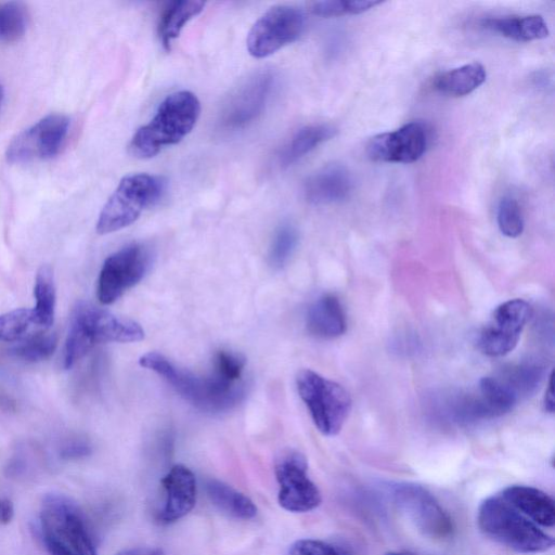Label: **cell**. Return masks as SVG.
<instances>
[{
  "mask_svg": "<svg viewBox=\"0 0 555 555\" xmlns=\"http://www.w3.org/2000/svg\"><path fill=\"white\" fill-rule=\"evenodd\" d=\"M205 7L199 0H178L168 2L158 23V36L166 50L171 49L184 25L198 15Z\"/></svg>",
  "mask_w": 555,
  "mask_h": 555,
  "instance_id": "obj_23",
  "label": "cell"
},
{
  "mask_svg": "<svg viewBox=\"0 0 555 555\" xmlns=\"http://www.w3.org/2000/svg\"><path fill=\"white\" fill-rule=\"evenodd\" d=\"M382 1L377 0H333L319 1L311 4L310 10L314 15L323 17L360 14L366 12Z\"/></svg>",
  "mask_w": 555,
  "mask_h": 555,
  "instance_id": "obj_30",
  "label": "cell"
},
{
  "mask_svg": "<svg viewBox=\"0 0 555 555\" xmlns=\"http://www.w3.org/2000/svg\"><path fill=\"white\" fill-rule=\"evenodd\" d=\"M354 180L341 164H328L310 175L304 182L305 199L312 205H328L346 201L353 192Z\"/></svg>",
  "mask_w": 555,
  "mask_h": 555,
  "instance_id": "obj_17",
  "label": "cell"
},
{
  "mask_svg": "<svg viewBox=\"0 0 555 555\" xmlns=\"http://www.w3.org/2000/svg\"><path fill=\"white\" fill-rule=\"evenodd\" d=\"M39 527L50 555H98L81 509L65 494L49 493L43 498Z\"/></svg>",
  "mask_w": 555,
  "mask_h": 555,
  "instance_id": "obj_3",
  "label": "cell"
},
{
  "mask_svg": "<svg viewBox=\"0 0 555 555\" xmlns=\"http://www.w3.org/2000/svg\"><path fill=\"white\" fill-rule=\"evenodd\" d=\"M162 486L165 501L158 520L169 525L186 516L195 506L196 479L189 467L176 464L162 478Z\"/></svg>",
  "mask_w": 555,
  "mask_h": 555,
  "instance_id": "obj_16",
  "label": "cell"
},
{
  "mask_svg": "<svg viewBox=\"0 0 555 555\" xmlns=\"http://www.w3.org/2000/svg\"><path fill=\"white\" fill-rule=\"evenodd\" d=\"M34 296L36 305L33 310L34 323L43 330L51 327L54 321L56 289L53 271L42 266L36 274Z\"/></svg>",
  "mask_w": 555,
  "mask_h": 555,
  "instance_id": "obj_25",
  "label": "cell"
},
{
  "mask_svg": "<svg viewBox=\"0 0 555 555\" xmlns=\"http://www.w3.org/2000/svg\"><path fill=\"white\" fill-rule=\"evenodd\" d=\"M480 26L515 41H533L548 36V27L540 15L488 17Z\"/></svg>",
  "mask_w": 555,
  "mask_h": 555,
  "instance_id": "obj_21",
  "label": "cell"
},
{
  "mask_svg": "<svg viewBox=\"0 0 555 555\" xmlns=\"http://www.w3.org/2000/svg\"><path fill=\"white\" fill-rule=\"evenodd\" d=\"M498 376L519 400L538 389L544 376V366L537 362H524L503 370Z\"/></svg>",
  "mask_w": 555,
  "mask_h": 555,
  "instance_id": "obj_26",
  "label": "cell"
},
{
  "mask_svg": "<svg viewBox=\"0 0 555 555\" xmlns=\"http://www.w3.org/2000/svg\"><path fill=\"white\" fill-rule=\"evenodd\" d=\"M245 358L228 350H219L214 358V372L230 382H242Z\"/></svg>",
  "mask_w": 555,
  "mask_h": 555,
  "instance_id": "obj_33",
  "label": "cell"
},
{
  "mask_svg": "<svg viewBox=\"0 0 555 555\" xmlns=\"http://www.w3.org/2000/svg\"><path fill=\"white\" fill-rule=\"evenodd\" d=\"M69 119L53 113L16 134L9 143L5 157L11 164H25L55 156L68 133Z\"/></svg>",
  "mask_w": 555,
  "mask_h": 555,
  "instance_id": "obj_9",
  "label": "cell"
},
{
  "mask_svg": "<svg viewBox=\"0 0 555 555\" xmlns=\"http://www.w3.org/2000/svg\"><path fill=\"white\" fill-rule=\"evenodd\" d=\"M498 225L502 234L507 237H517L524 231V217L518 202L511 197H503L498 206Z\"/></svg>",
  "mask_w": 555,
  "mask_h": 555,
  "instance_id": "obj_32",
  "label": "cell"
},
{
  "mask_svg": "<svg viewBox=\"0 0 555 555\" xmlns=\"http://www.w3.org/2000/svg\"><path fill=\"white\" fill-rule=\"evenodd\" d=\"M70 324L93 346L100 343H134L144 338V330L138 322L86 301L74 308Z\"/></svg>",
  "mask_w": 555,
  "mask_h": 555,
  "instance_id": "obj_11",
  "label": "cell"
},
{
  "mask_svg": "<svg viewBox=\"0 0 555 555\" xmlns=\"http://www.w3.org/2000/svg\"><path fill=\"white\" fill-rule=\"evenodd\" d=\"M3 99H4V88H3L2 83L0 82V107L2 105Z\"/></svg>",
  "mask_w": 555,
  "mask_h": 555,
  "instance_id": "obj_39",
  "label": "cell"
},
{
  "mask_svg": "<svg viewBox=\"0 0 555 555\" xmlns=\"http://www.w3.org/2000/svg\"><path fill=\"white\" fill-rule=\"evenodd\" d=\"M337 129L328 124L308 125L297 130L278 151L275 163L280 169L289 167L323 142L331 140Z\"/></svg>",
  "mask_w": 555,
  "mask_h": 555,
  "instance_id": "obj_20",
  "label": "cell"
},
{
  "mask_svg": "<svg viewBox=\"0 0 555 555\" xmlns=\"http://www.w3.org/2000/svg\"><path fill=\"white\" fill-rule=\"evenodd\" d=\"M306 325L310 334L320 338H335L347 327L346 314L339 299L332 294L319 297L308 309Z\"/></svg>",
  "mask_w": 555,
  "mask_h": 555,
  "instance_id": "obj_19",
  "label": "cell"
},
{
  "mask_svg": "<svg viewBox=\"0 0 555 555\" xmlns=\"http://www.w3.org/2000/svg\"><path fill=\"white\" fill-rule=\"evenodd\" d=\"M34 323L31 309L20 308L0 314V341H17Z\"/></svg>",
  "mask_w": 555,
  "mask_h": 555,
  "instance_id": "obj_31",
  "label": "cell"
},
{
  "mask_svg": "<svg viewBox=\"0 0 555 555\" xmlns=\"http://www.w3.org/2000/svg\"><path fill=\"white\" fill-rule=\"evenodd\" d=\"M142 367L162 376L186 401L197 409L220 413L236 406L245 397V382H230L212 373L198 376L172 363L164 354L147 352L139 359Z\"/></svg>",
  "mask_w": 555,
  "mask_h": 555,
  "instance_id": "obj_1",
  "label": "cell"
},
{
  "mask_svg": "<svg viewBox=\"0 0 555 555\" xmlns=\"http://www.w3.org/2000/svg\"><path fill=\"white\" fill-rule=\"evenodd\" d=\"M116 555H165V553L158 547L139 546L124 550Z\"/></svg>",
  "mask_w": 555,
  "mask_h": 555,
  "instance_id": "obj_37",
  "label": "cell"
},
{
  "mask_svg": "<svg viewBox=\"0 0 555 555\" xmlns=\"http://www.w3.org/2000/svg\"><path fill=\"white\" fill-rule=\"evenodd\" d=\"M14 516L13 503L7 498H0V524H9Z\"/></svg>",
  "mask_w": 555,
  "mask_h": 555,
  "instance_id": "obj_36",
  "label": "cell"
},
{
  "mask_svg": "<svg viewBox=\"0 0 555 555\" xmlns=\"http://www.w3.org/2000/svg\"><path fill=\"white\" fill-rule=\"evenodd\" d=\"M385 555H412V554L403 553V552H388Z\"/></svg>",
  "mask_w": 555,
  "mask_h": 555,
  "instance_id": "obj_40",
  "label": "cell"
},
{
  "mask_svg": "<svg viewBox=\"0 0 555 555\" xmlns=\"http://www.w3.org/2000/svg\"><path fill=\"white\" fill-rule=\"evenodd\" d=\"M543 404H544V409L546 412H548V413L554 412L555 399H554V387H553V373H551V375H550Z\"/></svg>",
  "mask_w": 555,
  "mask_h": 555,
  "instance_id": "obj_38",
  "label": "cell"
},
{
  "mask_svg": "<svg viewBox=\"0 0 555 555\" xmlns=\"http://www.w3.org/2000/svg\"><path fill=\"white\" fill-rule=\"evenodd\" d=\"M499 495L535 525L546 528L555 525V503L546 492L531 486L512 485Z\"/></svg>",
  "mask_w": 555,
  "mask_h": 555,
  "instance_id": "obj_18",
  "label": "cell"
},
{
  "mask_svg": "<svg viewBox=\"0 0 555 555\" xmlns=\"http://www.w3.org/2000/svg\"><path fill=\"white\" fill-rule=\"evenodd\" d=\"M57 346L55 333H37L15 345L11 352L26 362H39L53 354Z\"/></svg>",
  "mask_w": 555,
  "mask_h": 555,
  "instance_id": "obj_28",
  "label": "cell"
},
{
  "mask_svg": "<svg viewBox=\"0 0 555 555\" xmlns=\"http://www.w3.org/2000/svg\"><path fill=\"white\" fill-rule=\"evenodd\" d=\"M201 114L197 96L186 90L166 96L153 118L140 127L129 142V153L140 159L157 155L179 143L194 128Z\"/></svg>",
  "mask_w": 555,
  "mask_h": 555,
  "instance_id": "obj_2",
  "label": "cell"
},
{
  "mask_svg": "<svg viewBox=\"0 0 555 555\" xmlns=\"http://www.w3.org/2000/svg\"><path fill=\"white\" fill-rule=\"evenodd\" d=\"M486 78L485 67L474 62L439 74L434 78L431 86L442 94L464 96L480 87Z\"/></svg>",
  "mask_w": 555,
  "mask_h": 555,
  "instance_id": "obj_22",
  "label": "cell"
},
{
  "mask_svg": "<svg viewBox=\"0 0 555 555\" xmlns=\"http://www.w3.org/2000/svg\"><path fill=\"white\" fill-rule=\"evenodd\" d=\"M393 498L398 507L424 534L434 539H444L452 533L450 516L424 487L400 483L393 489Z\"/></svg>",
  "mask_w": 555,
  "mask_h": 555,
  "instance_id": "obj_13",
  "label": "cell"
},
{
  "mask_svg": "<svg viewBox=\"0 0 555 555\" xmlns=\"http://www.w3.org/2000/svg\"><path fill=\"white\" fill-rule=\"evenodd\" d=\"M531 315V307L524 299L507 300L493 311L478 337V347L489 357H502L517 345Z\"/></svg>",
  "mask_w": 555,
  "mask_h": 555,
  "instance_id": "obj_12",
  "label": "cell"
},
{
  "mask_svg": "<svg viewBox=\"0 0 555 555\" xmlns=\"http://www.w3.org/2000/svg\"><path fill=\"white\" fill-rule=\"evenodd\" d=\"M289 555H350L343 546L315 539H301L294 542Z\"/></svg>",
  "mask_w": 555,
  "mask_h": 555,
  "instance_id": "obj_34",
  "label": "cell"
},
{
  "mask_svg": "<svg viewBox=\"0 0 555 555\" xmlns=\"http://www.w3.org/2000/svg\"><path fill=\"white\" fill-rule=\"evenodd\" d=\"M153 253L142 243H132L109 255L101 268L96 296L101 304L111 305L137 285L149 272Z\"/></svg>",
  "mask_w": 555,
  "mask_h": 555,
  "instance_id": "obj_7",
  "label": "cell"
},
{
  "mask_svg": "<svg viewBox=\"0 0 555 555\" xmlns=\"http://www.w3.org/2000/svg\"><path fill=\"white\" fill-rule=\"evenodd\" d=\"M298 244V232L291 223L281 224L272 238L269 249V262L275 268L284 267Z\"/></svg>",
  "mask_w": 555,
  "mask_h": 555,
  "instance_id": "obj_29",
  "label": "cell"
},
{
  "mask_svg": "<svg viewBox=\"0 0 555 555\" xmlns=\"http://www.w3.org/2000/svg\"><path fill=\"white\" fill-rule=\"evenodd\" d=\"M28 22L29 12L23 2H0V42H13L22 38Z\"/></svg>",
  "mask_w": 555,
  "mask_h": 555,
  "instance_id": "obj_27",
  "label": "cell"
},
{
  "mask_svg": "<svg viewBox=\"0 0 555 555\" xmlns=\"http://www.w3.org/2000/svg\"><path fill=\"white\" fill-rule=\"evenodd\" d=\"M165 191V181L149 173L125 176L104 204L96 232L108 234L132 224L150 206L155 205Z\"/></svg>",
  "mask_w": 555,
  "mask_h": 555,
  "instance_id": "obj_5",
  "label": "cell"
},
{
  "mask_svg": "<svg viewBox=\"0 0 555 555\" xmlns=\"http://www.w3.org/2000/svg\"><path fill=\"white\" fill-rule=\"evenodd\" d=\"M205 491L210 502L231 517L247 520L257 514V507L248 496L223 481L208 479Z\"/></svg>",
  "mask_w": 555,
  "mask_h": 555,
  "instance_id": "obj_24",
  "label": "cell"
},
{
  "mask_svg": "<svg viewBox=\"0 0 555 555\" xmlns=\"http://www.w3.org/2000/svg\"><path fill=\"white\" fill-rule=\"evenodd\" d=\"M428 142L429 132L426 125L412 121L370 139L366 154L375 162L410 164L423 156Z\"/></svg>",
  "mask_w": 555,
  "mask_h": 555,
  "instance_id": "obj_15",
  "label": "cell"
},
{
  "mask_svg": "<svg viewBox=\"0 0 555 555\" xmlns=\"http://www.w3.org/2000/svg\"><path fill=\"white\" fill-rule=\"evenodd\" d=\"M274 80L271 72H260L238 87L220 113L221 128L235 131L257 119L267 105Z\"/></svg>",
  "mask_w": 555,
  "mask_h": 555,
  "instance_id": "obj_14",
  "label": "cell"
},
{
  "mask_svg": "<svg viewBox=\"0 0 555 555\" xmlns=\"http://www.w3.org/2000/svg\"><path fill=\"white\" fill-rule=\"evenodd\" d=\"M275 476L279 504L284 509L306 513L321 504V492L308 476V464L302 454L295 451L283 454L275 464Z\"/></svg>",
  "mask_w": 555,
  "mask_h": 555,
  "instance_id": "obj_10",
  "label": "cell"
},
{
  "mask_svg": "<svg viewBox=\"0 0 555 555\" xmlns=\"http://www.w3.org/2000/svg\"><path fill=\"white\" fill-rule=\"evenodd\" d=\"M477 524L486 537L518 553H542L554 545L550 534L500 495L489 496L481 502Z\"/></svg>",
  "mask_w": 555,
  "mask_h": 555,
  "instance_id": "obj_4",
  "label": "cell"
},
{
  "mask_svg": "<svg viewBox=\"0 0 555 555\" xmlns=\"http://www.w3.org/2000/svg\"><path fill=\"white\" fill-rule=\"evenodd\" d=\"M305 27L306 15L300 9L286 4L274 5L249 29L246 38L248 53L256 59L267 57L296 41Z\"/></svg>",
  "mask_w": 555,
  "mask_h": 555,
  "instance_id": "obj_8",
  "label": "cell"
},
{
  "mask_svg": "<svg viewBox=\"0 0 555 555\" xmlns=\"http://www.w3.org/2000/svg\"><path fill=\"white\" fill-rule=\"evenodd\" d=\"M296 386L319 431L325 436L337 435L351 410L348 391L338 383L308 369L297 374Z\"/></svg>",
  "mask_w": 555,
  "mask_h": 555,
  "instance_id": "obj_6",
  "label": "cell"
},
{
  "mask_svg": "<svg viewBox=\"0 0 555 555\" xmlns=\"http://www.w3.org/2000/svg\"><path fill=\"white\" fill-rule=\"evenodd\" d=\"M91 449L87 441L74 439L64 444L61 455L65 459H77L88 455Z\"/></svg>",
  "mask_w": 555,
  "mask_h": 555,
  "instance_id": "obj_35",
  "label": "cell"
}]
</instances>
